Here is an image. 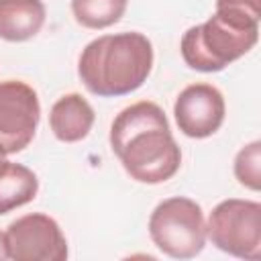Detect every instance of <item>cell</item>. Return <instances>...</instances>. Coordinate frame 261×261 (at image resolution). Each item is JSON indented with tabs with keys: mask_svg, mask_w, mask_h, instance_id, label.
I'll use <instances>...</instances> for the list:
<instances>
[{
	"mask_svg": "<svg viewBox=\"0 0 261 261\" xmlns=\"http://www.w3.org/2000/svg\"><path fill=\"white\" fill-rule=\"evenodd\" d=\"M153 67V45L137 31L102 35L90 41L77 63L82 84L100 98L126 96L139 90Z\"/></svg>",
	"mask_w": 261,
	"mask_h": 261,
	"instance_id": "cell-2",
	"label": "cell"
},
{
	"mask_svg": "<svg viewBox=\"0 0 261 261\" xmlns=\"http://www.w3.org/2000/svg\"><path fill=\"white\" fill-rule=\"evenodd\" d=\"M149 234L161 253L173 259H192L206 245L204 212L186 196L167 198L151 212Z\"/></svg>",
	"mask_w": 261,
	"mask_h": 261,
	"instance_id": "cell-4",
	"label": "cell"
},
{
	"mask_svg": "<svg viewBox=\"0 0 261 261\" xmlns=\"http://www.w3.org/2000/svg\"><path fill=\"white\" fill-rule=\"evenodd\" d=\"M4 259H10L8 257V243H6V232L0 230V261Z\"/></svg>",
	"mask_w": 261,
	"mask_h": 261,
	"instance_id": "cell-15",
	"label": "cell"
},
{
	"mask_svg": "<svg viewBox=\"0 0 261 261\" xmlns=\"http://www.w3.org/2000/svg\"><path fill=\"white\" fill-rule=\"evenodd\" d=\"M110 147L124 171L141 184H163L181 165V151L165 112L149 100L120 110L110 126Z\"/></svg>",
	"mask_w": 261,
	"mask_h": 261,
	"instance_id": "cell-1",
	"label": "cell"
},
{
	"mask_svg": "<svg viewBox=\"0 0 261 261\" xmlns=\"http://www.w3.org/2000/svg\"><path fill=\"white\" fill-rule=\"evenodd\" d=\"M41 104L37 92L18 80L0 82V147L6 155L27 149L37 133Z\"/></svg>",
	"mask_w": 261,
	"mask_h": 261,
	"instance_id": "cell-6",
	"label": "cell"
},
{
	"mask_svg": "<svg viewBox=\"0 0 261 261\" xmlns=\"http://www.w3.org/2000/svg\"><path fill=\"white\" fill-rule=\"evenodd\" d=\"M39 192V179L33 169L10 163L0 169V214H8L14 208H20L35 200Z\"/></svg>",
	"mask_w": 261,
	"mask_h": 261,
	"instance_id": "cell-11",
	"label": "cell"
},
{
	"mask_svg": "<svg viewBox=\"0 0 261 261\" xmlns=\"http://www.w3.org/2000/svg\"><path fill=\"white\" fill-rule=\"evenodd\" d=\"M94 108L82 94L61 96L49 112V126L61 143H77L88 137L94 124Z\"/></svg>",
	"mask_w": 261,
	"mask_h": 261,
	"instance_id": "cell-9",
	"label": "cell"
},
{
	"mask_svg": "<svg viewBox=\"0 0 261 261\" xmlns=\"http://www.w3.org/2000/svg\"><path fill=\"white\" fill-rule=\"evenodd\" d=\"M257 39L259 18L234 8H216L206 22L184 33L179 49L192 69L212 73L249 53Z\"/></svg>",
	"mask_w": 261,
	"mask_h": 261,
	"instance_id": "cell-3",
	"label": "cell"
},
{
	"mask_svg": "<svg viewBox=\"0 0 261 261\" xmlns=\"http://www.w3.org/2000/svg\"><path fill=\"white\" fill-rule=\"evenodd\" d=\"M177 128L190 139L212 137L224 122V96L212 84H192L179 92L173 104Z\"/></svg>",
	"mask_w": 261,
	"mask_h": 261,
	"instance_id": "cell-8",
	"label": "cell"
},
{
	"mask_svg": "<svg viewBox=\"0 0 261 261\" xmlns=\"http://www.w3.org/2000/svg\"><path fill=\"white\" fill-rule=\"evenodd\" d=\"M206 239L232 257L261 259V204L239 198L222 200L208 216Z\"/></svg>",
	"mask_w": 261,
	"mask_h": 261,
	"instance_id": "cell-5",
	"label": "cell"
},
{
	"mask_svg": "<svg viewBox=\"0 0 261 261\" xmlns=\"http://www.w3.org/2000/svg\"><path fill=\"white\" fill-rule=\"evenodd\" d=\"M216 8H234L261 18V0H216Z\"/></svg>",
	"mask_w": 261,
	"mask_h": 261,
	"instance_id": "cell-14",
	"label": "cell"
},
{
	"mask_svg": "<svg viewBox=\"0 0 261 261\" xmlns=\"http://www.w3.org/2000/svg\"><path fill=\"white\" fill-rule=\"evenodd\" d=\"M234 177L241 186L259 192L261 188V141L245 145L234 157Z\"/></svg>",
	"mask_w": 261,
	"mask_h": 261,
	"instance_id": "cell-13",
	"label": "cell"
},
{
	"mask_svg": "<svg viewBox=\"0 0 261 261\" xmlns=\"http://www.w3.org/2000/svg\"><path fill=\"white\" fill-rule=\"evenodd\" d=\"M128 0H71V14L77 24L86 29H106L116 24Z\"/></svg>",
	"mask_w": 261,
	"mask_h": 261,
	"instance_id": "cell-12",
	"label": "cell"
},
{
	"mask_svg": "<svg viewBox=\"0 0 261 261\" xmlns=\"http://www.w3.org/2000/svg\"><path fill=\"white\" fill-rule=\"evenodd\" d=\"M41 0H0V39L22 43L33 39L45 24Z\"/></svg>",
	"mask_w": 261,
	"mask_h": 261,
	"instance_id": "cell-10",
	"label": "cell"
},
{
	"mask_svg": "<svg viewBox=\"0 0 261 261\" xmlns=\"http://www.w3.org/2000/svg\"><path fill=\"white\" fill-rule=\"evenodd\" d=\"M8 257L14 261H65L67 241L59 224L41 212L24 214L6 228Z\"/></svg>",
	"mask_w": 261,
	"mask_h": 261,
	"instance_id": "cell-7",
	"label": "cell"
},
{
	"mask_svg": "<svg viewBox=\"0 0 261 261\" xmlns=\"http://www.w3.org/2000/svg\"><path fill=\"white\" fill-rule=\"evenodd\" d=\"M6 161H8V159H6V151H4L2 147H0V169H2L4 165H6Z\"/></svg>",
	"mask_w": 261,
	"mask_h": 261,
	"instance_id": "cell-16",
	"label": "cell"
}]
</instances>
